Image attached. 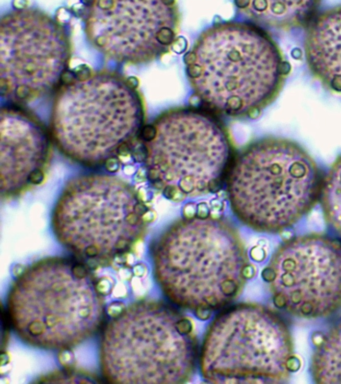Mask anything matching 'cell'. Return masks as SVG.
Masks as SVG:
<instances>
[{"mask_svg": "<svg viewBox=\"0 0 341 384\" xmlns=\"http://www.w3.org/2000/svg\"><path fill=\"white\" fill-rule=\"evenodd\" d=\"M196 96L210 110L248 117L282 89L285 63L277 44L258 26L217 23L204 30L185 56Z\"/></svg>", "mask_w": 341, "mask_h": 384, "instance_id": "cell-1", "label": "cell"}, {"mask_svg": "<svg viewBox=\"0 0 341 384\" xmlns=\"http://www.w3.org/2000/svg\"><path fill=\"white\" fill-rule=\"evenodd\" d=\"M152 256L164 294L197 313L230 303L247 278L243 242L232 225L216 217L197 215L174 222L155 242Z\"/></svg>", "mask_w": 341, "mask_h": 384, "instance_id": "cell-2", "label": "cell"}, {"mask_svg": "<svg viewBox=\"0 0 341 384\" xmlns=\"http://www.w3.org/2000/svg\"><path fill=\"white\" fill-rule=\"evenodd\" d=\"M6 313L25 343L46 350H67L99 331L105 304L86 264L49 257L29 265L15 278Z\"/></svg>", "mask_w": 341, "mask_h": 384, "instance_id": "cell-3", "label": "cell"}, {"mask_svg": "<svg viewBox=\"0 0 341 384\" xmlns=\"http://www.w3.org/2000/svg\"><path fill=\"white\" fill-rule=\"evenodd\" d=\"M142 94L127 77L92 71L57 91L50 133L57 148L84 166H101L130 145L143 130Z\"/></svg>", "mask_w": 341, "mask_h": 384, "instance_id": "cell-4", "label": "cell"}, {"mask_svg": "<svg viewBox=\"0 0 341 384\" xmlns=\"http://www.w3.org/2000/svg\"><path fill=\"white\" fill-rule=\"evenodd\" d=\"M322 182L316 163L300 145L267 137L247 145L233 160L227 193L233 212L245 225L276 233L314 207Z\"/></svg>", "mask_w": 341, "mask_h": 384, "instance_id": "cell-5", "label": "cell"}, {"mask_svg": "<svg viewBox=\"0 0 341 384\" xmlns=\"http://www.w3.org/2000/svg\"><path fill=\"white\" fill-rule=\"evenodd\" d=\"M198 356L192 323L168 304L141 300L110 319L100 340V366L110 383H183Z\"/></svg>", "mask_w": 341, "mask_h": 384, "instance_id": "cell-6", "label": "cell"}, {"mask_svg": "<svg viewBox=\"0 0 341 384\" xmlns=\"http://www.w3.org/2000/svg\"><path fill=\"white\" fill-rule=\"evenodd\" d=\"M147 227V207L135 189L106 174L70 180L52 214L58 241L86 265H104L126 255Z\"/></svg>", "mask_w": 341, "mask_h": 384, "instance_id": "cell-7", "label": "cell"}, {"mask_svg": "<svg viewBox=\"0 0 341 384\" xmlns=\"http://www.w3.org/2000/svg\"><path fill=\"white\" fill-rule=\"evenodd\" d=\"M144 136L147 178L174 201L217 191L233 163L234 146L227 128L198 109L163 112Z\"/></svg>", "mask_w": 341, "mask_h": 384, "instance_id": "cell-8", "label": "cell"}, {"mask_svg": "<svg viewBox=\"0 0 341 384\" xmlns=\"http://www.w3.org/2000/svg\"><path fill=\"white\" fill-rule=\"evenodd\" d=\"M295 361L287 325L257 304L236 305L220 314L199 356L201 374L212 383H281Z\"/></svg>", "mask_w": 341, "mask_h": 384, "instance_id": "cell-9", "label": "cell"}, {"mask_svg": "<svg viewBox=\"0 0 341 384\" xmlns=\"http://www.w3.org/2000/svg\"><path fill=\"white\" fill-rule=\"evenodd\" d=\"M71 58L70 39L55 19L34 8L12 10L0 21V87L3 98L28 103L59 85Z\"/></svg>", "mask_w": 341, "mask_h": 384, "instance_id": "cell-10", "label": "cell"}, {"mask_svg": "<svg viewBox=\"0 0 341 384\" xmlns=\"http://www.w3.org/2000/svg\"><path fill=\"white\" fill-rule=\"evenodd\" d=\"M90 44L106 58L139 65L167 53L176 39V0H90L85 14Z\"/></svg>", "mask_w": 341, "mask_h": 384, "instance_id": "cell-11", "label": "cell"}, {"mask_svg": "<svg viewBox=\"0 0 341 384\" xmlns=\"http://www.w3.org/2000/svg\"><path fill=\"white\" fill-rule=\"evenodd\" d=\"M277 308L307 319L341 308V243L305 235L283 243L264 271Z\"/></svg>", "mask_w": 341, "mask_h": 384, "instance_id": "cell-12", "label": "cell"}, {"mask_svg": "<svg viewBox=\"0 0 341 384\" xmlns=\"http://www.w3.org/2000/svg\"><path fill=\"white\" fill-rule=\"evenodd\" d=\"M50 135L32 113L18 107H2L0 192L3 199L17 197L43 181L52 152Z\"/></svg>", "mask_w": 341, "mask_h": 384, "instance_id": "cell-13", "label": "cell"}, {"mask_svg": "<svg viewBox=\"0 0 341 384\" xmlns=\"http://www.w3.org/2000/svg\"><path fill=\"white\" fill-rule=\"evenodd\" d=\"M305 55L314 77L341 93V5L323 11L309 23Z\"/></svg>", "mask_w": 341, "mask_h": 384, "instance_id": "cell-14", "label": "cell"}, {"mask_svg": "<svg viewBox=\"0 0 341 384\" xmlns=\"http://www.w3.org/2000/svg\"><path fill=\"white\" fill-rule=\"evenodd\" d=\"M321 0H235L245 18L261 27L290 30L310 23Z\"/></svg>", "mask_w": 341, "mask_h": 384, "instance_id": "cell-15", "label": "cell"}, {"mask_svg": "<svg viewBox=\"0 0 341 384\" xmlns=\"http://www.w3.org/2000/svg\"><path fill=\"white\" fill-rule=\"evenodd\" d=\"M311 371L317 383H341V322L318 344Z\"/></svg>", "mask_w": 341, "mask_h": 384, "instance_id": "cell-16", "label": "cell"}, {"mask_svg": "<svg viewBox=\"0 0 341 384\" xmlns=\"http://www.w3.org/2000/svg\"><path fill=\"white\" fill-rule=\"evenodd\" d=\"M320 199L327 222L341 235V156L323 180Z\"/></svg>", "mask_w": 341, "mask_h": 384, "instance_id": "cell-17", "label": "cell"}, {"mask_svg": "<svg viewBox=\"0 0 341 384\" xmlns=\"http://www.w3.org/2000/svg\"><path fill=\"white\" fill-rule=\"evenodd\" d=\"M40 382H98L96 377L89 373L74 369H62L43 376Z\"/></svg>", "mask_w": 341, "mask_h": 384, "instance_id": "cell-18", "label": "cell"}]
</instances>
